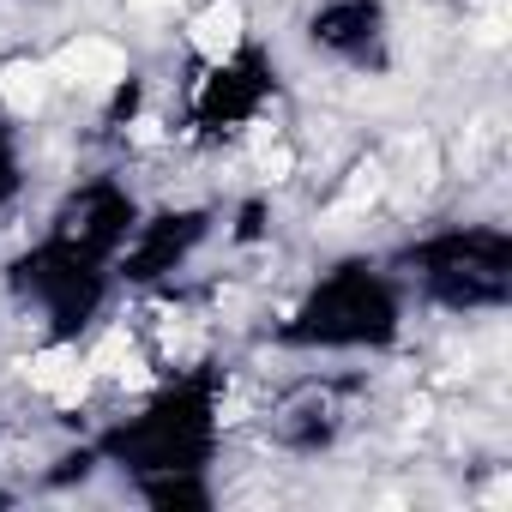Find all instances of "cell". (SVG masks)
<instances>
[{
  "mask_svg": "<svg viewBox=\"0 0 512 512\" xmlns=\"http://www.w3.org/2000/svg\"><path fill=\"white\" fill-rule=\"evenodd\" d=\"M127 7H139V13H157V7H175V0H127Z\"/></svg>",
  "mask_w": 512,
  "mask_h": 512,
  "instance_id": "cell-11",
  "label": "cell"
},
{
  "mask_svg": "<svg viewBox=\"0 0 512 512\" xmlns=\"http://www.w3.org/2000/svg\"><path fill=\"white\" fill-rule=\"evenodd\" d=\"M290 169H296V163H290V151H278V145H266V151H260V175H266V181H284Z\"/></svg>",
  "mask_w": 512,
  "mask_h": 512,
  "instance_id": "cell-8",
  "label": "cell"
},
{
  "mask_svg": "<svg viewBox=\"0 0 512 512\" xmlns=\"http://www.w3.org/2000/svg\"><path fill=\"white\" fill-rule=\"evenodd\" d=\"M133 139H139V145H157V139H163V121H157V115H139V121H133Z\"/></svg>",
  "mask_w": 512,
  "mask_h": 512,
  "instance_id": "cell-10",
  "label": "cell"
},
{
  "mask_svg": "<svg viewBox=\"0 0 512 512\" xmlns=\"http://www.w3.org/2000/svg\"><path fill=\"white\" fill-rule=\"evenodd\" d=\"M380 193H386V169H380V163H356V169H350V187H344L338 205H332V217H356V211H368Z\"/></svg>",
  "mask_w": 512,
  "mask_h": 512,
  "instance_id": "cell-4",
  "label": "cell"
},
{
  "mask_svg": "<svg viewBox=\"0 0 512 512\" xmlns=\"http://www.w3.org/2000/svg\"><path fill=\"white\" fill-rule=\"evenodd\" d=\"M121 362H127V332H109V338L97 344V356H91L85 368H91V374H115Z\"/></svg>",
  "mask_w": 512,
  "mask_h": 512,
  "instance_id": "cell-7",
  "label": "cell"
},
{
  "mask_svg": "<svg viewBox=\"0 0 512 512\" xmlns=\"http://www.w3.org/2000/svg\"><path fill=\"white\" fill-rule=\"evenodd\" d=\"M476 43H506V19H500V13H488V19L476 25Z\"/></svg>",
  "mask_w": 512,
  "mask_h": 512,
  "instance_id": "cell-9",
  "label": "cell"
},
{
  "mask_svg": "<svg viewBox=\"0 0 512 512\" xmlns=\"http://www.w3.org/2000/svg\"><path fill=\"white\" fill-rule=\"evenodd\" d=\"M235 43H241V7L235 0H211V7L193 19V49L205 61H229Z\"/></svg>",
  "mask_w": 512,
  "mask_h": 512,
  "instance_id": "cell-2",
  "label": "cell"
},
{
  "mask_svg": "<svg viewBox=\"0 0 512 512\" xmlns=\"http://www.w3.org/2000/svg\"><path fill=\"white\" fill-rule=\"evenodd\" d=\"M0 97H7L13 115H37L49 103V67L37 61H13L7 73H0Z\"/></svg>",
  "mask_w": 512,
  "mask_h": 512,
  "instance_id": "cell-3",
  "label": "cell"
},
{
  "mask_svg": "<svg viewBox=\"0 0 512 512\" xmlns=\"http://www.w3.org/2000/svg\"><path fill=\"white\" fill-rule=\"evenodd\" d=\"M73 362H79L73 350H37V356H31V362H19V368H25V380H31V386L55 392V380H61V374L73 368Z\"/></svg>",
  "mask_w": 512,
  "mask_h": 512,
  "instance_id": "cell-5",
  "label": "cell"
},
{
  "mask_svg": "<svg viewBox=\"0 0 512 512\" xmlns=\"http://www.w3.org/2000/svg\"><path fill=\"white\" fill-rule=\"evenodd\" d=\"M49 73L67 79V85H85V91H109V85L127 79V55H121L115 43H103V37H79V43H67V49L55 55Z\"/></svg>",
  "mask_w": 512,
  "mask_h": 512,
  "instance_id": "cell-1",
  "label": "cell"
},
{
  "mask_svg": "<svg viewBox=\"0 0 512 512\" xmlns=\"http://www.w3.org/2000/svg\"><path fill=\"white\" fill-rule=\"evenodd\" d=\"M85 392H91V368H85V362H73V368L55 380V404H61V410H73V404H85Z\"/></svg>",
  "mask_w": 512,
  "mask_h": 512,
  "instance_id": "cell-6",
  "label": "cell"
}]
</instances>
